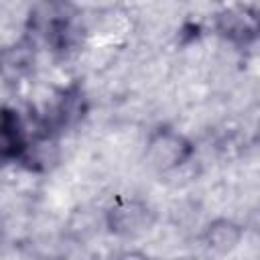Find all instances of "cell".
<instances>
[{
	"instance_id": "cell-6",
	"label": "cell",
	"mask_w": 260,
	"mask_h": 260,
	"mask_svg": "<svg viewBox=\"0 0 260 260\" xmlns=\"http://www.w3.org/2000/svg\"><path fill=\"white\" fill-rule=\"evenodd\" d=\"M22 134L14 120H0V158H20L24 150Z\"/></svg>"
},
{
	"instance_id": "cell-2",
	"label": "cell",
	"mask_w": 260,
	"mask_h": 260,
	"mask_svg": "<svg viewBox=\"0 0 260 260\" xmlns=\"http://www.w3.org/2000/svg\"><path fill=\"white\" fill-rule=\"evenodd\" d=\"M104 223L118 238H138L152 230L156 211L140 197H118L104 211Z\"/></svg>"
},
{
	"instance_id": "cell-5",
	"label": "cell",
	"mask_w": 260,
	"mask_h": 260,
	"mask_svg": "<svg viewBox=\"0 0 260 260\" xmlns=\"http://www.w3.org/2000/svg\"><path fill=\"white\" fill-rule=\"evenodd\" d=\"M32 61H35L32 45L26 43V41H22V43H16V45H12L10 49H6L2 53V57H0V69H2L4 75H12V77L16 75V77H20V75H24L30 69Z\"/></svg>"
},
{
	"instance_id": "cell-3",
	"label": "cell",
	"mask_w": 260,
	"mask_h": 260,
	"mask_svg": "<svg viewBox=\"0 0 260 260\" xmlns=\"http://www.w3.org/2000/svg\"><path fill=\"white\" fill-rule=\"evenodd\" d=\"M217 32L238 45H250L258 32V18L250 6H234L217 16Z\"/></svg>"
},
{
	"instance_id": "cell-1",
	"label": "cell",
	"mask_w": 260,
	"mask_h": 260,
	"mask_svg": "<svg viewBox=\"0 0 260 260\" xmlns=\"http://www.w3.org/2000/svg\"><path fill=\"white\" fill-rule=\"evenodd\" d=\"M195 156V144L171 126L154 128L144 144V160L158 175H173Z\"/></svg>"
},
{
	"instance_id": "cell-4",
	"label": "cell",
	"mask_w": 260,
	"mask_h": 260,
	"mask_svg": "<svg viewBox=\"0 0 260 260\" xmlns=\"http://www.w3.org/2000/svg\"><path fill=\"white\" fill-rule=\"evenodd\" d=\"M242 238H244V228L238 221L228 219V217H217L209 221L201 234L203 246L209 252L219 254V256L234 252L240 246Z\"/></svg>"
}]
</instances>
